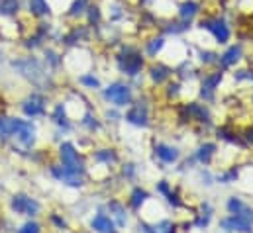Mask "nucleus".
<instances>
[{"mask_svg":"<svg viewBox=\"0 0 253 233\" xmlns=\"http://www.w3.org/2000/svg\"><path fill=\"white\" fill-rule=\"evenodd\" d=\"M12 67L22 75L26 77L30 82H34L36 86H45L49 82L47 78V73L43 69V65L34 57H28V59H18V61H12Z\"/></svg>","mask_w":253,"mask_h":233,"instance_id":"1","label":"nucleus"},{"mask_svg":"<svg viewBox=\"0 0 253 233\" xmlns=\"http://www.w3.org/2000/svg\"><path fill=\"white\" fill-rule=\"evenodd\" d=\"M143 67V57L135 51V49H124L120 55H118V69L127 75V77H135Z\"/></svg>","mask_w":253,"mask_h":233,"instance_id":"2","label":"nucleus"},{"mask_svg":"<svg viewBox=\"0 0 253 233\" xmlns=\"http://www.w3.org/2000/svg\"><path fill=\"white\" fill-rule=\"evenodd\" d=\"M200 28H202V30H208V32L216 38L218 43H226V41L230 39V36H232L230 26H228L226 20H222V18H206V20L200 22Z\"/></svg>","mask_w":253,"mask_h":233,"instance_id":"3","label":"nucleus"},{"mask_svg":"<svg viewBox=\"0 0 253 233\" xmlns=\"http://www.w3.org/2000/svg\"><path fill=\"white\" fill-rule=\"evenodd\" d=\"M104 98L116 106H126L127 102L131 100V90L127 84H122V82H114L110 84L106 90H104Z\"/></svg>","mask_w":253,"mask_h":233,"instance_id":"4","label":"nucleus"},{"mask_svg":"<svg viewBox=\"0 0 253 233\" xmlns=\"http://www.w3.org/2000/svg\"><path fill=\"white\" fill-rule=\"evenodd\" d=\"M59 155H61V161H63V167L69 171H75V173H81L83 171V163L79 159V153L75 151V147L71 143H63L61 149H59Z\"/></svg>","mask_w":253,"mask_h":233,"instance_id":"5","label":"nucleus"},{"mask_svg":"<svg viewBox=\"0 0 253 233\" xmlns=\"http://www.w3.org/2000/svg\"><path fill=\"white\" fill-rule=\"evenodd\" d=\"M12 208L18 212V214H28V216H34L40 212V204L24 194H18L12 198Z\"/></svg>","mask_w":253,"mask_h":233,"instance_id":"6","label":"nucleus"},{"mask_svg":"<svg viewBox=\"0 0 253 233\" xmlns=\"http://www.w3.org/2000/svg\"><path fill=\"white\" fill-rule=\"evenodd\" d=\"M22 110H24L26 116H30V117L43 114V112H45V100H43V96H42V94H30V96L24 100Z\"/></svg>","mask_w":253,"mask_h":233,"instance_id":"7","label":"nucleus"},{"mask_svg":"<svg viewBox=\"0 0 253 233\" xmlns=\"http://www.w3.org/2000/svg\"><path fill=\"white\" fill-rule=\"evenodd\" d=\"M222 228H224V230H232V232H240V233H252L253 232L252 224H250L248 220L240 218V216H232V218L222 220Z\"/></svg>","mask_w":253,"mask_h":233,"instance_id":"8","label":"nucleus"},{"mask_svg":"<svg viewBox=\"0 0 253 233\" xmlns=\"http://www.w3.org/2000/svg\"><path fill=\"white\" fill-rule=\"evenodd\" d=\"M222 71H216V73H212V75H208V77H204V80H202V86H200V94L204 96V98H212L214 96V90H216V86L220 84V80H222Z\"/></svg>","mask_w":253,"mask_h":233,"instance_id":"9","label":"nucleus"},{"mask_svg":"<svg viewBox=\"0 0 253 233\" xmlns=\"http://www.w3.org/2000/svg\"><path fill=\"white\" fill-rule=\"evenodd\" d=\"M16 135L22 141V145L32 147L34 141H36V127H34V123L32 121H22L20 127H18V131H16Z\"/></svg>","mask_w":253,"mask_h":233,"instance_id":"10","label":"nucleus"},{"mask_svg":"<svg viewBox=\"0 0 253 233\" xmlns=\"http://www.w3.org/2000/svg\"><path fill=\"white\" fill-rule=\"evenodd\" d=\"M228 210L234 214V216H240V218H244V220H248L250 224L253 226V210L250 206H246L242 200H238V198H232L230 202H228Z\"/></svg>","mask_w":253,"mask_h":233,"instance_id":"11","label":"nucleus"},{"mask_svg":"<svg viewBox=\"0 0 253 233\" xmlns=\"http://www.w3.org/2000/svg\"><path fill=\"white\" fill-rule=\"evenodd\" d=\"M55 178H59V180H63L67 184H71V186H81L83 184V178L79 176V173H75V171H69V169H65V167H53V171H51Z\"/></svg>","mask_w":253,"mask_h":233,"instance_id":"12","label":"nucleus"},{"mask_svg":"<svg viewBox=\"0 0 253 233\" xmlns=\"http://www.w3.org/2000/svg\"><path fill=\"white\" fill-rule=\"evenodd\" d=\"M28 10L36 18H45L51 14V4L49 0H28Z\"/></svg>","mask_w":253,"mask_h":233,"instance_id":"13","label":"nucleus"},{"mask_svg":"<svg viewBox=\"0 0 253 233\" xmlns=\"http://www.w3.org/2000/svg\"><path fill=\"white\" fill-rule=\"evenodd\" d=\"M20 123H22V119L0 116V137H10V135H16V131H18Z\"/></svg>","mask_w":253,"mask_h":233,"instance_id":"14","label":"nucleus"},{"mask_svg":"<svg viewBox=\"0 0 253 233\" xmlns=\"http://www.w3.org/2000/svg\"><path fill=\"white\" fill-rule=\"evenodd\" d=\"M198 12H200V4L194 2V0H185V2L179 6V18H181L183 22H190Z\"/></svg>","mask_w":253,"mask_h":233,"instance_id":"15","label":"nucleus"},{"mask_svg":"<svg viewBox=\"0 0 253 233\" xmlns=\"http://www.w3.org/2000/svg\"><path fill=\"white\" fill-rule=\"evenodd\" d=\"M240 59H242V47H240V45H232L224 55H220V57H218V61L222 63V67H224V69H228V67L236 65Z\"/></svg>","mask_w":253,"mask_h":233,"instance_id":"16","label":"nucleus"},{"mask_svg":"<svg viewBox=\"0 0 253 233\" xmlns=\"http://www.w3.org/2000/svg\"><path fill=\"white\" fill-rule=\"evenodd\" d=\"M92 230L98 233H116L114 224H112L110 218H106L104 214H98V216L92 220Z\"/></svg>","mask_w":253,"mask_h":233,"instance_id":"17","label":"nucleus"},{"mask_svg":"<svg viewBox=\"0 0 253 233\" xmlns=\"http://www.w3.org/2000/svg\"><path fill=\"white\" fill-rule=\"evenodd\" d=\"M126 119L133 125H147V110L141 106H133L126 114Z\"/></svg>","mask_w":253,"mask_h":233,"instance_id":"18","label":"nucleus"},{"mask_svg":"<svg viewBox=\"0 0 253 233\" xmlns=\"http://www.w3.org/2000/svg\"><path fill=\"white\" fill-rule=\"evenodd\" d=\"M20 12V0H0V16L10 18Z\"/></svg>","mask_w":253,"mask_h":233,"instance_id":"19","label":"nucleus"},{"mask_svg":"<svg viewBox=\"0 0 253 233\" xmlns=\"http://www.w3.org/2000/svg\"><path fill=\"white\" fill-rule=\"evenodd\" d=\"M171 69L169 67H165V65H155V67H151V78H153V82H157V84H161V82H165L169 77H171Z\"/></svg>","mask_w":253,"mask_h":233,"instance_id":"20","label":"nucleus"},{"mask_svg":"<svg viewBox=\"0 0 253 233\" xmlns=\"http://www.w3.org/2000/svg\"><path fill=\"white\" fill-rule=\"evenodd\" d=\"M187 114L189 117H194V119H200V121H210V114H208V110L204 108V106H200V104H189L187 108Z\"/></svg>","mask_w":253,"mask_h":233,"instance_id":"21","label":"nucleus"},{"mask_svg":"<svg viewBox=\"0 0 253 233\" xmlns=\"http://www.w3.org/2000/svg\"><path fill=\"white\" fill-rule=\"evenodd\" d=\"M155 151H157V157H159L161 161H165V163H173V161H177V157H179V151L173 149V147H167V145H157Z\"/></svg>","mask_w":253,"mask_h":233,"instance_id":"22","label":"nucleus"},{"mask_svg":"<svg viewBox=\"0 0 253 233\" xmlns=\"http://www.w3.org/2000/svg\"><path fill=\"white\" fill-rule=\"evenodd\" d=\"M90 6V0H73V4L69 6V16L71 18H77V16H83L86 12V8Z\"/></svg>","mask_w":253,"mask_h":233,"instance_id":"23","label":"nucleus"},{"mask_svg":"<svg viewBox=\"0 0 253 233\" xmlns=\"http://www.w3.org/2000/svg\"><path fill=\"white\" fill-rule=\"evenodd\" d=\"M214 151H216V145H214V143H206V145H202V147L198 149L196 159H198L200 163H208V161H210V157L214 155Z\"/></svg>","mask_w":253,"mask_h":233,"instance_id":"24","label":"nucleus"},{"mask_svg":"<svg viewBox=\"0 0 253 233\" xmlns=\"http://www.w3.org/2000/svg\"><path fill=\"white\" fill-rule=\"evenodd\" d=\"M110 212L116 216V222H118L120 228L126 226V208H124L122 204H118V202H110Z\"/></svg>","mask_w":253,"mask_h":233,"instance_id":"25","label":"nucleus"},{"mask_svg":"<svg viewBox=\"0 0 253 233\" xmlns=\"http://www.w3.org/2000/svg\"><path fill=\"white\" fill-rule=\"evenodd\" d=\"M163 45H165V39H163V38H155V39L147 41L145 51H147V55H149V57H155V55L163 49Z\"/></svg>","mask_w":253,"mask_h":233,"instance_id":"26","label":"nucleus"},{"mask_svg":"<svg viewBox=\"0 0 253 233\" xmlns=\"http://www.w3.org/2000/svg\"><path fill=\"white\" fill-rule=\"evenodd\" d=\"M143 230L147 233H173V224H171V222H161V224H157V226H153V228L143 226Z\"/></svg>","mask_w":253,"mask_h":233,"instance_id":"27","label":"nucleus"},{"mask_svg":"<svg viewBox=\"0 0 253 233\" xmlns=\"http://www.w3.org/2000/svg\"><path fill=\"white\" fill-rule=\"evenodd\" d=\"M145 200H147V192H145V190L135 188V190L131 192V206H133V208H139Z\"/></svg>","mask_w":253,"mask_h":233,"instance_id":"28","label":"nucleus"},{"mask_svg":"<svg viewBox=\"0 0 253 233\" xmlns=\"http://www.w3.org/2000/svg\"><path fill=\"white\" fill-rule=\"evenodd\" d=\"M84 14L88 16V22H90V24H94V26H96V24L100 22V6H92V4H90V6L86 8V12H84Z\"/></svg>","mask_w":253,"mask_h":233,"instance_id":"29","label":"nucleus"},{"mask_svg":"<svg viewBox=\"0 0 253 233\" xmlns=\"http://www.w3.org/2000/svg\"><path fill=\"white\" fill-rule=\"evenodd\" d=\"M81 82H83L84 86H90V88H98V86H100L98 78H94V77H90V75H83V77H81Z\"/></svg>","mask_w":253,"mask_h":233,"instance_id":"30","label":"nucleus"},{"mask_svg":"<svg viewBox=\"0 0 253 233\" xmlns=\"http://www.w3.org/2000/svg\"><path fill=\"white\" fill-rule=\"evenodd\" d=\"M96 161H104V163H110V161H116V155L112 151H98L96 153Z\"/></svg>","mask_w":253,"mask_h":233,"instance_id":"31","label":"nucleus"},{"mask_svg":"<svg viewBox=\"0 0 253 233\" xmlns=\"http://www.w3.org/2000/svg\"><path fill=\"white\" fill-rule=\"evenodd\" d=\"M200 59H202V63H216V61H218V55L212 53V51H202V53H200Z\"/></svg>","mask_w":253,"mask_h":233,"instance_id":"32","label":"nucleus"},{"mask_svg":"<svg viewBox=\"0 0 253 233\" xmlns=\"http://www.w3.org/2000/svg\"><path fill=\"white\" fill-rule=\"evenodd\" d=\"M20 233H40V226L36 222H30L20 230Z\"/></svg>","mask_w":253,"mask_h":233,"instance_id":"33","label":"nucleus"},{"mask_svg":"<svg viewBox=\"0 0 253 233\" xmlns=\"http://www.w3.org/2000/svg\"><path fill=\"white\" fill-rule=\"evenodd\" d=\"M45 55H47V59H49V63H51V65H59V59H57V55H55L51 49H49Z\"/></svg>","mask_w":253,"mask_h":233,"instance_id":"34","label":"nucleus"},{"mask_svg":"<svg viewBox=\"0 0 253 233\" xmlns=\"http://www.w3.org/2000/svg\"><path fill=\"white\" fill-rule=\"evenodd\" d=\"M84 125H88L90 129L96 127V121H92V116H84Z\"/></svg>","mask_w":253,"mask_h":233,"instance_id":"35","label":"nucleus"},{"mask_svg":"<svg viewBox=\"0 0 253 233\" xmlns=\"http://www.w3.org/2000/svg\"><path fill=\"white\" fill-rule=\"evenodd\" d=\"M246 139L253 145V127H248V129H246Z\"/></svg>","mask_w":253,"mask_h":233,"instance_id":"36","label":"nucleus"},{"mask_svg":"<svg viewBox=\"0 0 253 233\" xmlns=\"http://www.w3.org/2000/svg\"><path fill=\"white\" fill-rule=\"evenodd\" d=\"M179 92V84H171L169 86V94H177Z\"/></svg>","mask_w":253,"mask_h":233,"instance_id":"37","label":"nucleus"},{"mask_svg":"<svg viewBox=\"0 0 253 233\" xmlns=\"http://www.w3.org/2000/svg\"><path fill=\"white\" fill-rule=\"evenodd\" d=\"M0 61H2V51H0Z\"/></svg>","mask_w":253,"mask_h":233,"instance_id":"38","label":"nucleus"}]
</instances>
